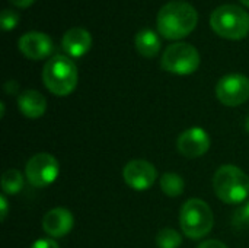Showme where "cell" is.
<instances>
[{
	"label": "cell",
	"instance_id": "1",
	"mask_svg": "<svg viewBox=\"0 0 249 248\" xmlns=\"http://www.w3.org/2000/svg\"><path fill=\"white\" fill-rule=\"evenodd\" d=\"M158 31L168 39H181L190 35L197 23L198 13L187 1L175 0L166 3L158 13Z\"/></svg>",
	"mask_w": 249,
	"mask_h": 248
},
{
	"label": "cell",
	"instance_id": "2",
	"mask_svg": "<svg viewBox=\"0 0 249 248\" xmlns=\"http://www.w3.org/2000/svg\"><path fill=\"white\" fill-rule=\"evenodd\" d=\"M42 82L57 96L70 95L77 85V67L74 61L63 54L51 57L42 69Z\"/></svg>",
	"mask_w": 249,
	"mask_h": 248
},
{
	"label": "cell",
	"instance_id": "3",
	"mask_svg": "<svg viewBox=\"0 0 249 248\" xmlns=\"http://www.w3.org/2000/svg\"><path fill=\"white\" fill-rule=\"evenodd\" d=\"M213 187L222 202L239 205L248 199L249 177L235 165H223L214 174Z\"/></svg>",
	"mask_w": 249,
	"mask_h": 248
},
{
	"label": "cell",
	"instance_id": "4",
	"mask_svg": "<svg viewBox=\"0 0 249 248\" xmlns=\"http://www.w3.org/2000/svg\"><path fill=\"white\" fill-rule=\"evenodd\" d=\"M210 25L222 38L242 39L249 31V13L236 4H222L213 10Z\"/></svg>",
	"mask_w": 249,
	"mask_h": 248
},
{
	"label": "cell",
	"instance_id": "5",
	"mask_svg": "<svg viewBox=\"0 0 249 248\" xmlns=\"http://www.w3.org/2000/svg\"><path fill=\"white\" fill-rule=\"evenodd\" d=\"M214 224V216L210 206L201 199L187 200L179 212V225L182 232L191 240L206 237Z\"/></svg>",
	"mask_w": 249,
	"mask_h": 248
},
{
	"label": "cell",
	"instance_id": "6",
	"mask_svg": "<svg viewBox=\"0 0 249 248\" xmlns=\"http://www.w3.org/2000/svg\"><path fill=\"white\" fill-rule=\"evenodd\" d=\"M200 53L196 47L187 42L171 44L162 56V67L174 75H191L200 67Z\"/></svg>",
	"mask_w": 249,
	"mask_h": 248
},
{
	"label": "cell",
	"instance_id": "7",
	"mask_svg": "<svg viewBox=\"0 0 249 248\" xmlns=\"http://www.w3.org/2000/svg\"><path fill=\"white\" fill-rule=\"evenodd\" d=\"M60 172L58 161L45 152L34 155L26 167H25V175L31 186L34 187H47L51 183L55 181Z\"/></svg>",
	"mask_w": 249,
	"mask_h": 248
},
{
	"label": "cell",
	"instance_id": "8",
	"mask_svg": "<svg viewBox=\"0 0 249 248\" xmlns=\"http://www.w3.org/2000/svg\"><path fill=\"white\" fill-rule=\"evenodd\" d=\"M216 96L226 107H238L247 102L249 99V79L239 73L223 76L217 82Z\"/></svg>",
	"mask_w": 249,
	"mask_h": 248
},
{
	"label": "cell",
	"instance_id": "9",
	"mask_svg": "<svg viewBox=\"0 0 249 248\" xmlns=\"http://www.w3.org/2000/svg\"><path fill=\"white\" fill-rule=\"evenodd\" d=\"M123 178L130 189L136 191H144L149 190L156 181L158 171L149 161L133 159L124 167Z\"/></svg>",
	"mask_w": 249,
	"mask_h": 248
},
{
	"label": "cell",
	"instance_id": "10",
	"mask_svg": "<svg viewBox=\"0 0 249 248\" xmlns=\"http://www.w3.org/2000/svg\"><path fill=\"white\" fill-rule=\"evenodd\" d=\"M210 136L204 129L191 127L179 134L177 148L179 153L187 158H198L210 149Z\"/></svg>",
	"mask_w": 249,
	"mask_h": 248
},
{
	"label": "cell",
	"instance_id": "11",
	"mask_svg": "<svg viewBox=\"0 0 249 248\" xmlns=\"http://www.w3.org/2000/svg\"><path fill=\"white\" fill-rule=\"evenodd\" d=\"M18 47H19V51L29 60L47 58L54 50L53 39L47 34L38 32V31H31V32L23 34L19 38Z\"/></svg>",
	"mask_w": 249,
	"mask_h": 248
},
{
	"label": "cell",
	"instance_id": "12",
	"mask_svg": "<svg viewBox=\"0 0 249 248\" xmlns=\"http://www.w3.org/2000/svg\"><path fill=\"white\" fill-rule=\"evenodd\" d=\"M74 225V218L70 210L64 208H54L45 213L42 219V229L50 237L61 238L67 235Z\"/></svg>",
	"mask_w": 249,
	"mask_h": 248
},
{
	"label": "cell",
	"instance_id": "13",
	"mask_svg": "<svg viewBox=\"0 0 249 248\" xmlns=\"http://www.w3.org/2000/svg\"><path fill=\"white\" fill-rule=\"evenodd\" d=\"M61 45L70 57H82L90 50L92 37L85 28H71L64 34Z\"/></svg>",
	"mask_w": 249,
	"mask_h": 248
},
{
	"label": "cell",
	"instance_id": "14",
	"mask_svg": "<svg viewBox=\"0 0 249 248\" xmlns=\"http://www.w3.org/2000/svg\"><path fill=\"white\" fill-rule=\"evenodd\" d=\"M18 107L25 117L35 120L44 115L47 110V99L41 92L26 89L18 96Z\"/></svg>",
	"mask_w": 249,
	"mask_h": 248
},
{
	"label": "cell",
	"instance_id": "15",
	"mask_svg": "<svg viewBox=\"0 0 249 248\" xmlns=\"http://www.w3.org/2000/svg\"><path fill=\"white\" fill-rule=\"evenodd\" d=\"M136 50L140 56L146 58H152L160 51V39L158 34L152 29H142L136 34Z\"/></svg>",
	"mask_w": 249,
	"mask_h": 248
},
{
	"label": "cell",
	"instance_id": "16",
	"mask_svg": "<svg viewBox=\"0 0 249 248\" xmlns=\"http://www.w3.org/2000/svg\"><path fill=\"white\" fill-rule=\"evenodd\" d=\"M185 183L179 174L166 172L160 177V189L169 197H178L184 193Z\"/></svg>",
	"mask_w": 249,
	"mask_h": 248
},
{
	"label": "cell",
	"instance_id": "17",
	"mask_svg": "<svg viewBox=\"0 0 249 248\" xmlns=\"http://www.w3.org/2000/svg\"><path fill=\"white\" fill-rule=\"evenodd\" d=\"M23 187V175L20 174V171L10 168L7 170L3 177H1V189L4 194H18Z\"/></svg>",
	"mask_w": 249,
	"mask_h": 248
},
{
	"label": "cell",
	"instance_id": "18",
	"mask_svg": "<svg viewBox=\"0 0 249 248\" xmlns=\"http://www.w3.org/2000/svg\"><path fill=\"white\" fill-rule=\"evenodd\" d=\"M182 244V237L178 231L172 228H165L158 232L156 235V246L158 248H179Z\"/></svg>",
	"mask_w": 249,
	"mask_h": 248
},
{
	"label": "cell",
	"instance_id": "19",
	"mask_svg": "<svg viewBox=\"0 0 249 248\" xmlns=\"http://www.w3.org/2000/svg\"><path fill=\"white\" fill-rule=\"evenodd\" d=\"M232 225L235 228H249V200L233 213Z\"/></svg>",
	"mask_w": 249,
	"mask_h": 248
},
{
	"label": "cell",
	"instance_id": "20",
	"mask_svg": "<svg viewBox=\"0 0 249 248\" xmlns=\"http://www.w3.org/2000/svg\"><path fill=\"white\" fill-rule=\"evenodd\" d=\"M19 22V15L12 10V9H4L0 15V23H1V28L3 31H10L13 29Z\"/></svg>",
	"mask_w": 249,
	"mask_h": 248
},
{
	"label": "cell",
	"instance_id": "21",
	"mask_svg": "<svg viewBox=\"0 0 249 248\" xmlns=\"http://www.w3.org/2000/svg\"><path fill=\"white\" fill-rule=\"evenodd\" d=\"M31 248H58L57 243L50 240V238H41V240H36Z\"/></svg>",
	"mask_w": 249,
	"mask_h": 248
},
{
	"label": "cell",
	"instance_id": "22",
	"mask_svg": "<svg viewBox=\"0 0 249 248\" xmlns=\"http://www.w3.org/2000/svg\"><path fill=\"white\" fill-rule=\"evenodd\" d=\"M197 248H228L226 244H223L222 241H217V240H207L204 243H201Z\"/></svg>",
	"mask_w": 249,
	"mask_h": 248
},
{
	"label": "cell",
	"instance_id": "23",
	"mask_svg": "<svg viewBox=\"0 0 249 248\" xmlns=\"http://www.w3.org/2000/svg\"><path fill=\"white\" fill-rule=\"evenodd\" d=\"M0 218H1V221H4L6 219V216H7V209H9V206H7V199L4 197V196H0Z\"/></svg>",
	"mask_w": 249,
	"mask_h": 248
},
{
	"label": "cell",
	"instance_id": "24",
	"mask_svg": "<svg viewBox=\"0 0 249 248\" xmlns=\"http://www.w3.org/2000/svg\"><path fill=\"white\" fill-rule=\"evenodd\" d=\"M13 6H16V7H20V9H26V7H29L35 0H9Z\"/></svg>",
	"mask_w": 249,
	"mask_h": 248
},
{
	"label": "cell",
	"instance_id": "25",
	"mask_svg": "<svg viewBox=\"0 0 249 248\" xmlns=\"http://www.w3.org/2000/svg\"><path fill=\"white\" fill-rule=\"evenodd\" d=\"M4 89L7 94H16L18 92V83L15 80H9L6 85H4Z\"/></svg>",
	"mask_w": 249,
	"mask_h": 248
},
{
	"label": "cell",
	"instance_id": "26",
	"mask_svg": "<svg viewBox=\"0 0 249 248\" xmlns=\"http://www.w3.org/2000/svg\"><path fill=\"white\" fill-rule=\"evenodd\" d=\"M241 1H242V4H244V6L249 7V0H241Z\"/></svg>",
	"mask_w": 249,
	"mask_h": 248
},
{
	"label": "cell",
	"instance_id": "27",
	"mask_svg": "<svg viewBox=\"0 0 249 248\" xmlns=\"http://www.w3.org/2000/svg\"><path fill=\"white\" fill-rule=\"evenodd\" d=\"M245 127H247V130L249 132V115H248V118H247V121H245Z\"/></svg>",
	"mask_w": 249,
	"mask_h": 248
}]
</instances>
